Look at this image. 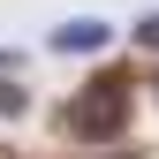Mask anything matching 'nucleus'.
Returning <instances> with one entry per match:
<instances>
[{"mask_svg": "<svg viewBox=\"0 0 159 159\" xmlns=\"http://www.w3.org/2000/svg\"><path fill=\"white\" fill-rule=\"evenodd\" d=\"M98 38H106V30H98V23H68V30H61V46L76 53V46H98Z\"/></svg>", "mask_w": 159, "mask_h": 159, "instance_id": "nucleus-2", "label": "nucleus"}, {"mask_svg": "<svg viewBox=\"0 0 159 159\" xmlns=\"http://www.w3.org/2000/svg\"><path fill=\"white\" fill-rule=\"evenodd\" d=\"M121 106H129V84L121 76H98L84 98H68V129L91 136V144H106V136H121Z\"/></svg>", "mask_w": 159, "mask_h": 159, "instance_id": "nucleus-1", "label": "nucleus"}, {"mask_svg": "<svg viewBox=\"0 0 159 159\" xmlns=\"http://www.w3.org/2000/svg\"><path fill=\"white\" fill-rule=\"evenodd\" d=\"M136 38H144V46H159V15H152V23H136Z\"/></svg>", "mask_w": 159, "mask_h": 159, "instance_id": "nucleus-3", "label": "nucleus"}]
</instances>
